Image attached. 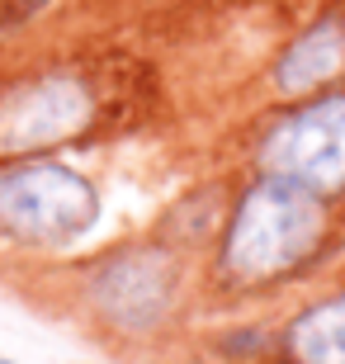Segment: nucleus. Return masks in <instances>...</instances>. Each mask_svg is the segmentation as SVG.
I'll return each instance as SVG.
<instances>
[{"label":"nucleus","mask_w":345,"mask_h":364,"mask_svg":"<svg viewBox=\"0 0 345 364\" xmlns=\"http://www.w3.org/2000/svg\"><path fill=\"white\" fill-rule=\"evenodd\" d=\"M322 228H327V218H322L317 194L293 180L270 176L241 199L237 218L227 228L223 260L246 284L270 279V274L293 270L322 242Z\"/></svg>","instance_id":"1"},{"label":"nucleus","mask_w":345,"mask_h":364,"mask_svg":"<svg viewBox=\"0 0 345 364\" xmlns=\"http://www.w3.org/2000/svg\"><path fill=\"white\" fill-rule=\"evenodd\" d=\"M100 194L62 161H14L0 171V237L19 246H67L95 228Z\"/></svg>","instance_id":"2"},{"label":"nucleus","mask_w":345,"mask_h":364,"mask_svg":"<svg viewBox=\"0 0 345 364\" xmlns=\"http://www.w3.org/2000/svg\"><path fill=\"white\" fill-rule=\"evenodd\" d=\"M270 176L293 180L312 194L345 189V95L312 100L265 137Z\"/></svg>","instance_id":"3"},{"label":"nucleus","mask_w":345,"mask_h":364,"mask_svg":"<svg viewBox=\"0 0 345 364\" xmlns=\"http://www.w3.org/2000/svg\"><path fill=\"white\" fill-rule=\"evenodd\" d=\"M90 123V95L71 76H38L0 95V151L24 156L80 133Z\"/></svg>","instance_id":"4"},{"label":"nucleus","mask_w":345,"mask_h":364,"mask_svg":"<svg viewBox=\"0 0 345 364\" xmlns=\"http://www.w3.org/2000/svg\"><path fill=\"white\" fill-rule=\"evenodd\" d=\"M95 303L119 326H152L171 303V260L156 251H128L95 274Z\"/></svg>","instance_id":"5"},{"label":"nucleus","mask_w":345,"mask_h":364,"mask_svg":"<svg viewBox=\"0 0 345 364\" xmlns=\"http://www.w3.org/2000/svg\"><path fill=\"white\" fill-rule=\"evenodd\" d=\"M345 62V28L336 19H322L317 28H307L298 43H289V53L279 57V85L284 90H312L317 81L336 76Z\"/></svg>","instance_id":"6"},{"label":"nucleus","mask_w":345,"mask_h":364,"mask_svg":"<svg viewBox=\"0 0 345 364\" xmlns=\"http://www.w3.org/2000/svg\"><path fill=\"white\" fill-rule=\"evenodd\" d=\"M289 346L303 364H345V298L307 308L293 322Z\"/></svg>","instance_id":"7"},{"label":"nucleus","mask_w":345,"mask_h":364,"mask_svg":"<svg viewBox=\"0 0 345 364\" xmlns=\"http://www.w3.org/2000/svg\"><path fill=\"white\" fill-rule=\"evenodd\" d=\"M19 5H24V10H38V5H43V0H19Z\"/></svg>","instance_id":"8"},{"label":"nucleus","mask_w":345,"mask_h":364,"mask_svg":"<svg viewBox=\"0 0 345 364\" xmlns=\"http://www.w3.org/2000/svg\"><path fill=\"white\" fill-rule=\"evenodd\" d=\"M0 364H14V360H0Z\"/></svg>","instance_id":"9"}]
</instances>
